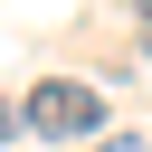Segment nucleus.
Masks as SVG:
<instances>
[{"label":"nucleus","mask_w":152,"mask_h":152,"mask_svg":"<svg viewBox=\"0 0 152 152\" xmlns=\"http://www.w3.org/2000/svg\"><path fill=\"white\" fill-rule=\"evenodd\" d=\"M19 114H28L38 142H95V133H104V95H95L86 76H38Z\"/></svg>","instance_id":"nucleus-1"},{"label":"nucleus","mask_w":152,"mask_h":152,"mask_svg":"<svg viewBox=\"0 0 152 152\" xmlns=\"http://www.w3.org/2000/svg\"><path fill=\"white\" fill-rule=\"evenodd\" d=\"M19 124H28V114H19V104H10V95H0V152H10V142H19Z\"/></svg>","instance_id":"nucleus-2"},{"label":"nucleus","mask_w":152,"mask_h":152,"mask_svg":"<svg viewBox=\"0 0 152 152\" xmlns=\"http://www.w3.org/2000/svg\"><path fill=\"white\" fill-rule=\"evenodd\" d=\"M104 152H152V142H142V133H114V142H104Z\"/></svg>","instance_id":"nucleus-3"},{"label":"nucleus","mask_w":152,"mask_h":152,"mask_svg":"<svg viewBox=\"0 0 152 152\" xmlns=\"http://www.w3.org/2000/svg\"><path fill=\"white\" fill-rule=\"evenodd\" d=\"M142 57H152V0H142Z\"/></svg>","instance_id":"nucleus-4"}]
</instances>
